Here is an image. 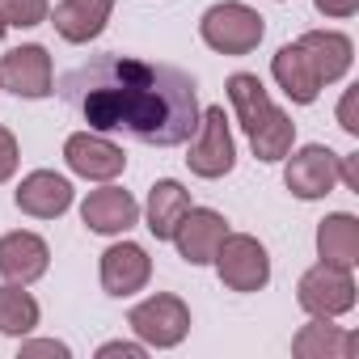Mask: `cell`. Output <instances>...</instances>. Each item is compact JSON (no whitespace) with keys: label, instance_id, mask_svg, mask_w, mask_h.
Wrapping results in <instances>:
<instances>
[{"label":"cell","instance_id":"9a60e30c","mask_svg":"<svg viewBox=\"0 0 359 359\" xmlns=\"http://www.w3.org/2000/svg\"><path fill=\"white\" fill-rule=\"evenodd\" d=\"M81 220L89 233H102V237H118L127 229H135L140 220V203L118 191V187H102V191H89L85 203H81Z\"/></svg>","mask_w":359,"mask_h":359},{"label":"cell","instance_id":"83f0119b","mask_svg":"<svg viewBox=\"0 0 359 359\" xmlns=\"http://www.w3.org/2000/svg\"><path fill=\"white\" fill-rule=\"evenodd\" d=\"M144 351H148L144 342H106L97 355H102V359H114V355H123V359H144Z\"/></svg>","mask_w":359,"mask_h":359},{"label":"cell","instance_id":"d6986e66","mask_svg":"<svg viewBox=\"0 0 359 359\" xmlns=\"http://www.w3.org/2000/svg\"><path fill=\"white\" fill-rule=\"evenodd\" d=\"M187 212H191V191H187L182 182H173V177L152 182L144 216H148V233H152L156 241H169L173 229H177V220H182Z\"/></svg>","mask_w":359,"mask_h":359},{"label":"cell","instance_id":"ffe728a7","mask_svg":"<svg viewBox=\"0 0 359 359\" xmlns=\"http://www.w3.org/2000/svg\"><path fill=\"white\" fill-rule=\"evenodd\" d=\"M271 72H275L279 89H283V93H287L296 106H313V102H317V93H321V81H317V72H313L309 55H304L296 43H287V47H279V51H275V60H271Z\"/></svg>","mask_w":359,"mask_h":359},{"label":"cell","instance_id":"ac0fdd59","mask_svg":"<svg viewBox=\"0 0 359 359\" xmlns=\"http://www.w3.org/2000/svg\"><path fill=\"white\" fill-rule=\"evenodd\" d=\"M359 351V334L330 325V317H313L296 338H292V355L296 359H351Z\"/></svg>","mask_w":359,"mask_h":359},{"label":"cell","instance_id":"3957f363","mask_svg":"<svg viewBox=\"0 0 359 359\" xmlns=\"http://www.w3.org/2000/svg\"><path fill=\"white\" fill-rule=\"evenodd\" d=\"M199 34L220 55H250L266 34V18L254 13L250 5H241V0H224V5H212L203 13Z\"/></svg>","mask_w":359,"mask_h":359},{"label":"cell","instance_id":"8fae6325","mask_svg":"<svg viewBox=\"0 0 359 359\" xmlns=\"http://www.w3.org/2000/svg\"><path fill=\"white\" fill-rule=\"evenodd\" d=\"M224 237H229V220H224L220 212H212V208H195V203H191V212L177 220V229H173L169 241L177 245L182 262L208 266V262L216 258V250H220Z\"/></svg>","mask_w":359,"mask_h":359},{"label":"cell","instance_id":"cb8c5ba5","mask_svg":"<svg viewBox=\"0 0 359 359\" xmlns=\"http://www.w3.org/2000/svg\"><path fill=\"white\" fill-rule=\"evenodd\" d=\"M18 140H13V131L9 127H0V187L9 182V177L18 173Z\"/></svg>","mask_w":359,"mask_h":359},{"label":"cell","instance_id":"4fadbf2b","mask_svg":"<svg viewBox=\"0 0 359 359\" xmlns=\"http://www.w3.org/2000/svg\"><path fill=\"white\" fill-rule=\"evenodd\" d=\"M13 203L34 220H55V216H64L72 208V182L55 169H34V173L22 177Z\"/></svg>","mask_w":359,"mask_h":359},{"label":"cell","instance_id":"44dd1931","mask_svg":"<svg viewBox=\"0 0 359 359\" xmlns=\"http://www.w3.org/2000/svg\"><path fill=\"white\" fill-rule=\"evenodd\" d=\"M317 254L330 266L351 271L359 262V220L351 212H334L317 224Z\"/></svg>","mask_w":359,"mask_h":359},{"label":"cell","instance_id":"e0dca14e","mask_svg":"<svg viewBox=\"0 0 359 359\" xmlns=\"http://www.w3.org/2000/svg\"><path fill=\"white\" fill-rule=\"evenodd\" d=\"M296 47L309 55V64H313V72H317L321 85H334V81H342V76L351 72L355 47H351V39L338 34V30H309V34L296 39Z\"/></svg>","mask_w":359,"mask_h":359},{"label":"cell","instance_id":"277c9868","mask_svg":"<svg viewBox=\"0 0 359 359\" xmlns=\"http://www.w3.org/2000/svg\"><path fill=\"white\" fill-rule=\"evenodd\" d=\"M216 271L229 292H262L271 283V258L266 245L250 233H229L216 250Z\"/></svg>","mask_w":359,"mask_h":359},{"label":"cell","instance_id":"7402d4cb","mask_svg":"<svg viewBox=\"0 0 359 359\" xmlns=\"http://www.w3.org/2000/svg\"><path fill=\"white\" fill-rule=\"evenodd\" d=\"M39 300L22 287V283H5L0 287V334L9 338H26L39 325Z\"/></svg>","mask_w":359,"mask_h":359},{"label":"cell","instance_id":"8992f818","mask_svg":"<svg viewBox=\"0 0 359 359\" xmlns=\"http://www.w3.org/2000/svg\"><path fill=\"white\" fill-rule=\"evenodd\" d=\"M187 165H191L195 177H224V173H233V165H237V144H233L224 106H208V110L199 114V127H195V144H191Z\"/></svg>","mask_w":359,"mask_h":359},{"label":"cell","instance_id":"2e32d148","mask_svg":"<svg viewBox=\"0 0 359 359\" xmlns=\"http://www.w3.org/2000/svg\"><path fill=\"white\" fill-rule=\"evenodd\" d=\"M110 13H114V0H60L55 13L47 18L64 43H93L106 30Z\"/></svg>","mask_w":359,"mask_h":359},{"label":"cell","instance_id":"7c38bea8","mask_svg":"<svg viewBox=\"0 0 359 359\" xmlns=\"http://www.w3.org/2000/svg\"><path fill=\"white\" fill-rule=\"evenodd\" d=\"M148 279H152V258H148L144 245L118 241V245H110L102 254V287H106V296H118V300L135 296V292H144Z\"/></svg>","mask_w":359,"mask_h":359},{"label":"cell","instance_id":"f546056e","mask_svg":"<svg viewBox=\"0 0 359 359\" xmlns=\"http://www.w3.org/2000/svg\"><path fill=\"white\" fill-rule=\"evenodd\" d=\"M5 30H9V26H5V22H0V39H5Z\"/></svg>","mask_w":359,"mask_h":359},{"label":"cell","instance_id":"52a82bcc","mask_svg":"<svg viewBox=\"0 0 359 359\" xmlns=\"http://www.w3.org/2000/svg\"><path fill=\"white\" fill-rule=\"evenodd\" d=\"M296 300L309 317H342L355 309V279L351 271L342 266H330V262H317L300 275L296 283Z\"/></svg>","mask_w":359,"mask_h":359},{"label":"cell","instance_id":"9c48e42d","mask_svg":"<svg viewBox=\"0 0 359 359\" xmlns=\"http://www.w3.org/2000/svg\"><path fill=\"white\" fill-rule=\"evenodd\" d=\"M0 89H9L18 97H51L55 93V72H51V55L39 43L13 47L5 60H0Z\"/></svg>","mask_w":359,"mask_h":359},{"label":"cell","instance_id":"5b68a950","mask_svg":"<svg viewBox=\"0 0 359 359\" xmlns=\"http://www.w3.org/2000/svg\"><path fill=\"white\" fill-rule=\"evenodd\" d=\"M127 325L135 330V338L144 346L169 351V346H177L191 334V309L177 296H169V292H156V296H148L144 304H135L127 313Z\"/></svg>","mask_w":359,"mask_h":359},{"label":"cell","instance_id":"484cf974","mask_svg":"<svg viewBox=\"0 0 359 359\" xmlns=\"http://www.w3.org/2000/svg\"><path fill=\"white\" fill-rule=\"evenodd\" d=\"M338 127H342L346 135H359V118H355V89H346V93H342V102H338Z\"/></svg>","mask_w":359,"mask_h":359},{"label":"cell","instance_id":"d4e9b609","mask_svg":"<svg viewBox=\"0 0 359 359\" xmlns=\"http://www.w3.org/2000/svg\"><path fill=\"white\" fill-rule=\"evenodd\" d=\"M313 9L321 13V18H355L359 13V0H313Z\"/></svg>","mask_w":359,"mask_h":359},{"label":"cell","instance_id":"7a4b0ae2","mask_svg":"<svg viewBox=\"0 0 359 359\" xmlns=\"http://www.w3.org/2000/svg\"><path fill=\"white\" fill-rule=\"evenodd\" d=\"M229 102H233V114L241 123V131L250 135V148L258 161L275 165L292 152L296 144V123L271 102L266 85L254 76V72H233L229 76Z\"/></svg>","mask_w":359,"mask_h":359},{"label":"cell","instance_id":"5bb4252c","mask_svg":"<svg viewBox=\"0 0 359 359\" xmlns=\"http://www.w3.org/2000/svg\"><path fill=\"white\" fill-rule=\"evenodd\" d=\"M51 266V250L39 233H5L0 237V275H5L9 283H22L30 287L34 279H43Z\"/></svg>","mask_w":359,"mask_h":359},{"label":"cell","instance_id":"4316f807","mask_svg":"<svg viewBox=\"0 0 359 359\" xmlns=\"http://www.w3.org/2000/svg\"><path fill=\"white\" fill-rule=\"evenodd\" d=\"M22 355H55V359H68V346L55 342V338H39V342H22Z\"/></svg>","mask_w":359,"mask_h":359},{"label":"cell","instance_id":"f1b7e54d","mask_svg":"<svg viewBox=\"0 0 359 359\" xmlns=\"http://www.w3.org/2000/svg\"><path fill=\"white\" fill-rule=\"evenodd\" d=\"M338 177L346 182V191L359 195V161L355 156H338Z\"/></svg>","mask_w":359,"mask_h":359},{"label":"cell","instance_id":"603a6c76","mask_svg":"<svg viewBox=\"0 0 359 359\" xmlns=\"http://www.w3.org/2000/svg\"><path fill=\"white\" fill-rule=\"evenodd\" d=\"M47 13H51V0H0V22L5 26L30 30V26H43Z\"/></svg>","mask_w":359,"mask_h":359},{"label":"cell","instance_id":"ba28073f","mask_svg":"<svg viewBox=\"0 0 359 359\" xmlns=\"http://www.w3.org/2000/svg\"><path fill=\"white\" fill-rule=\"evenodd\" d=\"M338 182V152L325 144H304L300 152H287L283 187L296 199H325Z\"/></svg>","mask_w":359,"mask_h":359},{"label":"cell","instance_id":"30bf717a","mask_svg":"<svg viewBox=\"0 0 359 359\" xmlns=\"http://www.w3.org/2000/svg\"><path fill=\"white\" fill-rule=\"evenodd\" d=\"M64 161H68L72 173L89 177V182H110V177H118L127 169V152L114 140H106L102 131H76V135H68Z\"/></svg>","mask_w":359,"mask_h":359},{"label":"cell","instance_id":"6da1fadb","mask_svg":"<svg viewBox=\"0 0 359 359\" xmlns=\"http://www.w3.org/2000/svg\"><path fill=\"white\" fill-rule=\"evenodd\" d=\"M60 97L89 123V131H123L152 148L187 144L199 127L195 81L173 64L97 55L60 81Z\"/></svg>","mask_w":359,"mask_h":359}]
</instances>
